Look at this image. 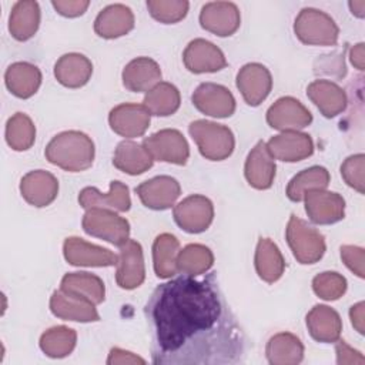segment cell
Instances as JSON below:
<instances>
[{"mask_svg":"<svg viewBox=\"0 0 365 365\" xmlns=\"http://www.w3.org/2000/svg\"><path fill=\"white\" fill-rule=\"evenodd\" d=\"M200 24L215 36H232L241 24L240 9L231 1L205 3L200 13Z\"/></svg>","mask_w":365,"mask_h":365,"instance_id":"obj_12","label":"cell"},{"mask_svg":"<svg viewBox=\"0 0 365 365\" xmlns=\"http://www.w3.org/2000/svg\"><path fill=\"white\" fill-rule=\"evenodd\" d=\"M143 103L151 115L167 117L180 108L181 96L174 84L160 81L147 91Z\"/></svg>","mask_w":365,"mask_h":365,"instance_id":"obj_36","label":"cell"},{"mask_svg":"<svg viewBox=\"0 0 365 365\" xmlns=\"http://www.w3.org/2000/svg\"><path fill=\"white\" fill-rule=\"evenodd\" d=\"M121 77L127 90L144 93L160 83L161 68L158 63L150 57H137L124 67Z\"/></svg>","mask_w":365,"mask_h":365,"instance_id":"obj_26","label":"cell"},{"mask_svg":"<svg viewBox=\"0 0 365 365\" xmlns=\"http://www.w3.org/2000/svg\"><path fill=\"white\" fill-rule=\"evenodd\" d=\"M275 171V160L271 155L267 143L258 141L248 153L244 165V174L248 184L257 190H267L274 182Z\"/></svg>","mask_w":365,"mask_h":365,"instance_id":"obj_20","label":"cell"},{"mask_svg":"<svg viewBox=\"0 0 365 365\" xmlns=\"http://www.w3.org/2000/svg\"><path fill=\"white\" fill-rule=\"evenodd\" d=\"M237 88L248 106H259L272 88L269 70L259 63H248L242 66L237 74Z\"/></svg>","mask_w":365,"mask_h":365,"instance_id":"obj_13","label":"cell"},{"mask_svg":"<svg viewBox=\"0 0 365 365\" xmlns=\"http://www.w3.org/2000/svg\"><path fill=\"white\" fill-rule=\"evenodd\" d=\"M180 252V241L168 232L155 237L153 242V264L158 278H171L177 274V257Z\"/></svg>","mask_w":365,"mask_h":365,"instance_id":"obj_35","label":"cell"},{"mask_svg":"<svg viewBox=\"0 0 365 365\" xmlns=\"http://www.w3.org/2000/svg\"><path fill=\"white\" fill-rule=\"evenodd\" d=\"M151 362L230 365L244 361L245 336L214 275L181 274L160 284L145 304Z\"/></svg>","mask_w":365,"mask_h":365,"instance_id":"obj_1","label":"cell"},{"mask_svg":"<svg viewBox=\"0 0 365 365\" xmlns=\"http://www.w3.org/2000/svg\"><path fill=\"white\" fill-rule=\"evenodd\" d=\"M145 267L140 242L128 240L120 247L115 281L123 289H134L144 282Z\"/></svg>","mask_w":365,"mask_h":365,"instance_id":"obj_17","label":"cell"},{"mask_svg":"<svg viewBox=\"0 0 365 365\" xmlns=\"http://www.w3.org/2000/svg\"><path fill=\"white\" fill-rule=\"evenodd\" d=\"M214 264L212 251L202 244H188L180 250L177 268L184 275L197 277L205 274Z\"/></svg>","mask_w":365,"mask_h":365,"instance_id":"obj_39","label":"cell"},{"mask_svg":"<svg viewBox=\"0 0 365 365\" xmlns=\"http://www.w3.org/2000/svg\"><path fill=\"white\" fill-rule=\"evenodd\" d=\"M267 123L274 130L298 131L312 123V114L299 100L287 96L267 110Z\"/></svg>","mask_w":365,"mask_h":365,"instance_id":"obj_9","label":"cell"},{"mask_svg":"<svg viewBox=\"0 0 365 365\" xmlns=\"http://www.w3.org/2000/svg\"><path fill=\"white\" fill-rule=\"evenodd\" d=\"M36 140V127L24 113H16L6 123V141L14 151L29 150Z\"/></svg>","mask_w":365,"mask_h":365,"instance_id":"obj_40","label":"cell"},{"mask_svg":"<svg viewBox=\"0 0 365 365\" xmlns=\"http://www.w3.org/2000/svg\"><path fill=\"white\" fill-rule=\"evenodd\" d=\"M48 163L71 173L90 168L94 161L96 148L93 140L77 130L63 131L54 135L44 151Z\"/></svg>","mask_w":365,"mask_h":365,"instance_id":"obj_2","label":"cell"},{"mask_svg":"<svg viewBox=\"0 0 365 365\" xmlns=\"http://www.w3.org/2000/svg\"><path fill=\"white\" fill-rule=\"evenodd\" d=\"M151 114L144 104L123 103L115 106L108 114L111 130L125 138L141 137L150 127Z\"/></svg>","mask_w":365,"mask_h":365,"instance_id":"obj_14","label":"cell"},{"mask_svg":"<svg viewBox=\"0 0 365 365\" xmlns=\"http://www.w3.org/2000/svg\"><path fill=\"white\" fill-rule=\"evenodd\" d=\"M63 254L74 267H111L117 265L118 255L107 248L90 244L78 237H68L63 244Z\"/></svg>","mask_w":365,"mask_h":365,"instance_id":"obj_15","label":"cell"},{"mask_svg":"<svg viewBox=\"0 0 365 365\" xmlns=\"http://www.w3.org/2000/svg\"><path fill=\"white\" fill-rule=\"evenodd\" d=\"M341 258L344 264L359 278H364V248L356 245H342Z\"/></svg>","mask_w":365,"mask_h":365,"instance_id":"obj_44","label":"cell"},{"mask_svg":"<svg viewBox=\"0 0 365 365\" xmlns=\"http://www.w3.org/2000/svg\"><path fill=\"white\" fill-rule=\"evenodd\" d=\"M285 237L294 257L301 264H315L325 254L324 235L297 215L289 217Z\"/></svg>","mask_w":365,"mask_h":365,"instance_id":"obj_5","label":"cell"},{"mask_svg":"<svg viewBox=\"0 0 365 365\" xmlns=\"http://www.w3.org/2000/svg\"><path fill=\"white\" fill-rule=\"evenodd\" d=\"M265 355L271 365H297L304 359V344L291 332H279L267 342Z\"/></svg>","mask_w":365,"mask_h":365,"instance_id":"obj_31","label":"cell"},{"mask_svg":"<svg viewBox=\"0 0 365 365\" xmlns=\"http://www.w3.org/2000/svg\"><path fill=\"white\" fill-rule=\"evenodd\" d=\"M349 9L352 11V14H355L356 17L362 19L364 17V11H365V1L364 0H356V1H349Z\"/></svg>","mask_w":365,"mask_h":365,"instance_id":"obj_50","label":"cell"},{"mask_svg":"<svg viewBox=\"0 0 365 365\" xmlns=\"http://www.w3.org/2000/svg\"><path fill=\"white\" fill-rule=\"evenodd\" d=\"M305 211L314 224L329 225L345 217V200L338 192L311 190L304 195Z\"/></svg>","mask_w":365,"mask_h":365,"instance_id":"obj_11","label":"cell"},{"mask_svg":"<svg viewBox=\"0 0 365 365\" xmlns=\"http://www.w3.org/2000/svg\"><path fill=\"white\" fill-rule=\"evenodd\" d=\"M335 351H336V362L339 365H342V364H364L365 362L362 354L359 351L351 348L342 339L336 341Z\"/></svg>","mask_w":365,"mask_h":365,"instance_id":"obj_46","label":"cell"},{"mask_svg":"<svg viewBox=\"0 0 365 365\" xmlns=\"http://www.w3.org/2000/svg\"><path fill=\"white\" fill-rule=\"evenodd\" d=\"M364 168H365V155L362 153L349 155L341 165V175L344 181L361 194H364L365 191Z\"/></svg>","mask_w":365,"mask_h":365,"instance_id":"obj_43","label":"cell"},{"mask_svg":"<svg viewBox=\"0 0 365 365\" xmlns=\"http://www.w3.org/2000/svg\"><path fill=\"white\" fill-rule=\"evenodd\" d=\"M134 29V14L125 4L104 7L94 20V31L103 38H117Z\"/></svg>","mask_w":365,"mask_h":365,"instance_id":"obj_24","label":"cell"},{"mask_svg":"<svg viewBox=\"0 0 365 365\" xmlns=\"http://www.w3.org/2000/svg\"><path fill=\"white\" fill-rule=\"evenodd\" d=\"M190 3L187 0H148L147 9L153 19L164 24H173L187 16Z\"/></svg>","mask_w":365,"mask_h":365,"instance_id":"obj_41","label":"cell"},{"mask_svg":"<svg viewBox=\"0 0 365 365\" xmlns=\"http://www.w3.org/2000/svg\"><path fill=\"white\" fill-rule=\"evenodd\" d=\"M145 150L157 161L184 165L190 157V145L185 137L174 128L160 130L143 141Z\"/></svg>","mask_w":365,"mask_h":365,"instance_id":"obj_7","label":"cell"},{"mask_svg":"<svg viewBox=\"0 0 365 365\" xmlns=\"http://www.w3.org/2000/svg\"><path fill=\"white\" fill-rule=\"evenodd\" d=\"M60 289L84 298L94 305H98L106 298V287L100 277L90 272H68L61 278Z\"/></svg>","mask_w":365,"mask_h":365,"instance_id":"obj_34","label":"cell"},{"mask_svg":"<svg viewBox=\"0 0 365 365\" xmlns=\"http://www.w3.org/2000/svg\"><path fill=\"white\" fill-rule=\"evenodd\" d=\"M56 11L64 17H78L90 6L88 0H53L51 1Z\"/></svg>","mask_w":365,"mask_h":365,"instance_id":"obj_45","label":"cell"},{"mask_svg":"<svg viewBox=\"0 0 365 365\" xmlns=\"http://www.w3.org/2000/svg\"><path fill=\"white\" fill-rule=\"evenodd\" d=\"M308 98L318 107L327 118L336 117L346 108V94L335 83L329 80H315L307 87Z\"/></svg>","mask_w":365,"mask_h":365,"instance_id":"obj_25","label":"cell"},{"mask_svg":"<svg viewBox=\"0 0 365 365\" xmlns=\"http://www.w3.org/2000/svg\"><path fill=\"white\" fill-rule=\"evenodd\" d=\"M346 285V278L335 271L321 272L312 279L314 292L325 301L339 299L345 294Z\"/></svg>","mask_w":365,"mask_h":365,"instance_id":"obj_42","label":"cell"},{"mask_svg":"<svg viewBox=\"0 0 365 365\" xmlns=\"http://www.w3.org/2000/svg\"><path fill=\"white\" fill-rule=\"evenodd\" d=\"M349 57H351V63L358 68V70H364L365 68V53H364V43H358L355 44L351 51H349Z\"/></svg>","mask_w":365,"mask_h":365,"instance_id":"obj_49","label":"cell"},{"mask_svg":"<svg viewBox=\"0 0 365 365\" xmlns=\"http://www.w3.org/2000/svg\"><path fill=\"white\" fill-rule=\"evenodd\" d=\"M365 304L361 301L355 305L351 307L349 309V318H351V322L354 325V328L359 332V334H364L365 332V327H364V322H365Z\"/></svg>","mask_w":365,"mask_h":365,"instance_id":"obj_48","label":"cell"},{"mask_svg":"<svg viewBox=\"0 0 365 365\" xmlns=\"http://www.w3.org/2000/svg\"><path fill=\"white\" fill-rule=\"evenodd\" d=\"M107 364L108 365H130V364H145V359H143L141 356L121 349V348H111L108 358H107Z\"/></svg>","mask_w":365,"mask_h":365,"instance_id":"obj_47","label":"cell"},{"mask_svg":"<svg viewBox=\"0 0 365 365\" xmlns=\"http://www.w3.org/2000/svg\"><path fill=\"white\" fill-rule=\"evenodd\" d=\"M40 26V7L34 0H21L14 3L9 17V31L19 40L31 38Z\"/></svg>","mask_w":365,"mask_h":365,"instance_id":"obj_30","label":"cell"},{"mask_svg":"<svg viewBox=\"0 0 365 365\" xmlns=\"http://www.w3.org/2000/svg\"><path fill=\"white\" fill-rule=\"evenodd\" d=\"M194 107L205 115L227 118L235 111V98L232 93L221 84L202 83L191 96Z\"/></svg>","mask_w":365,"mask_h":365,"instance_id":"obj_10","label":"cell"},{"mask_svg":"<svg viewBox=\"0 0 365 365\" xmlns=\"http://www.w3.org/2000/svg\"><path fill=\"white\" fill-rule=\"evenodd\" d=\"M329 173L325 167L312 165L295 174L288 185H287V197L294 201L299 202L304 200V195L311 190H325L329 184Z\"/></svg>","mask_w":365,"mask_h":365,"instance_id":"obj_37","label":"cell"},{"mask_svg":"<svg viewBox=\"0 0 365 365\" xmlns=\"http://www.w3.org/2000/svg\"><path fill=\"white\" fill-rule=\"evenodd\" d=\"M4 83L9 91L19 98H30L41 84V71L27 61H17L7 67Z\"/></svg>","mask_w":365,"mask_h":365,"instance_id":"obj_29","label":"cell"},{"mask_svg":"<svg viewBox=\"0 0 365 365\" xmlns=\"http://www.w3.org/2000/svg\"><path fill=\"white\" fill-rule=\"evenodd\" d=\"M271 155L285 163H297L314 153V141L309 134L301 131H282L267 143Z\"/></svg>","mask_w":365,"mask_h":365,"instance_id":"obj_19","label":"cell"},{"mask_svg":"<svg viewBox=\"0 0 365 365\" xmlns=\"http://www.w3.org/2000/svg\"><path fill=\"white\" fill-rule=\"evenodd\" d=\"M50 311L57 318L77 322H96L100 315L96 305L84 298L56 289L50 297Z\"/></svg>","mask_w":365,"mask_h":365,"instance_id":"obj_23","label":"cell"},{"mask_svg":"<svg viewBox=\"0 0 365 365\" xmlns=\"http://www.w3.org/2000/svg\"><path fill=\"white\" fill-rule=\"evenodd\" d=\"M20 192L30 205L47 207L57 198L58 181L48 171L34 170L21 178Z\"/></svg>","mask_w":365,"mask_h":365,"instance_id":"obj_22","label":"cell"},{"mask_svg":"<svg viewBox=\"0 0 365 365\" xmlns=\"http://www.w3.org/2000/svg\"><path fill=\"white\" fill-rule=\"evenodd\" d=\"M174 221L190 234L205 231L214 220V205L205 195L194 194L180 201L173 211Z\"/></svg>","mask_w":365,"mask_h":365,"instance_id":"obj_8","label":"cell"},{"mask_svg":"<svg viewBox=\"0 0 365 365\" xmlns=\"http://www.w3.org/2000/svg\"><path fill=\"white\" fill-rule=\"evenodd\" d=\"M188 131L201 155L207 160L222 161L234 151L235 138L227 125L208 120H195L188 125Z\"/></svg>","mask_w":365,"mask_h":365,"instance_id":"obj_3","label":"cell"},{"mask_svg":"<svg viewBox=\"0 0 365 365\" xmlns=\"http://www.w3.org/2000/svg\"><path fill=\"white\" fill-rule=\"evenodd\" d=\"M294 33L301 43L308 46H334L338 41L339 29L329 14L305 7L295 19Z\"/></svg>","mask_w":365,"mask_h":365,"instance_id":"obj_4","label":"cell"},{"mask_svg":"<svg viewBox=\"0 0 365 365\" xmlns=\"http://www.w3.org/2000/svg\"><path fill=\"white\" fill-rule=\"evenodd\" d=\"M78 202L83 208H106L125 212L131 207L130 191L121 181H111L108 192H100L96 187H86L78 194Z\"/></svg>","mask_w":365,"mask_h":365,"instance_id":"obj_21","label":"cell"},{"mask_svg":"<svg viewBox=\"0 0 365 365\" xmlns=\"http://www.w3.org/2000/svg\"><path fill=\"white\" fill-rule=\"evenodd\" d=\"M307 327L315 341L331 344L339 339L342 321L334 308L319 304L307 314Z\"/></svg>","mask_w":365,"mask_h":365,"instance_id":"obj_28","label":"cell"},{"mask_svg":"<svg viewBox=\"0 0 365 365\" xmlns=\"http://www.w3.org/2000/svg\"><path fill=\"white\" fill-rule=\"evenodd\" d=\"M81 225L86 234L108 241L117 247L125 244L130 237V222L114 211L106 208L87 210Z\"/></svg>","mask_w":365,"mask_h":365,"instance_id":"obj_6","label":"cell"},{"mask_svg":"<svg viewBox=\"0 0 365 365\" xmlns=\"http://www.w3.org/2000/svg\"><path fill=\"white\" fill-rule=\"evenodd\" d=\"M77 342V332L66 325L48 328L40 336V349L50 358H64L73 352Z\"/></svg>","mask_w":365,"mask_h":365,"instance_id":"obj_38","label":"cell"},{"mask_svg":"<svg viewBox=\"0 0 365 365\" xmlns=\"http://www.w3.org/2000/svg\"><path fill=\"white\" fill-rule=\"evenodd\" d=\"M93 74L91 61L80 53L63 54L54 64V77L68 88H78L88 83Z\"/></svg>","mask_w":365,"mask_h":365,"instance_id":"obj_27","label":"cell"},{"mask_svg":"<svg viewBox=\"0 0 365 365\" xmlns=\"http://www.w3.org/2000/svg\"><path fill=\"white\" fill-rule=\"evenodd\" d=\"M141 202L151 210H167L181 194L180 182L170 175H158L141 182L135 188Z\"/></svg>","mask_w":365,"mask_h":365,"instance_id":"obj_18","label":"cell"},{"mask_svg":"<svg viewBox=\"0 0 365 365\" xmlns=\"http://www.w3.org/2000/svg\"><path fill=\"white\" fill-rule=\"evenodd\" d=\"M182 61L188 71L201 73H215L227 66V60L220 47L204 38L191 40L184 53Z\"/></svg>","mask_w":365,"mask_h":365,"instance_id":"obj_16","label":"cell"},{"mask_svg":"<svg viewBox=\"0 0 365 365\" xmlns=\"http://www.w3.org/2000/svg\"><path fill=\"white\" fill-rule=\"evenodd\" d=\"M254 264L258 277L269 284L278 281L285 269V259L278 245L269 238L258 240Z\"/></svg>","mask_w":365,"mask_h":365,"instance_id":"obj_33","label":"cell"},{"mask_svg":"<svg viewBox=\"0 0 365 365\" xmlns=\"http://www.w3.org/2000/svg\"><path fill=\"white\" fill-rule=\"evenodd\" d=\"M153 163L154 158L143 144L128 140H124L117 145L113 157L114 167L130 175L145 173L153 167Z\"/></svg>","mask_w":365,"mask_h":365,"instance_id":"obj_32","label":"cell"}]
</instances>
